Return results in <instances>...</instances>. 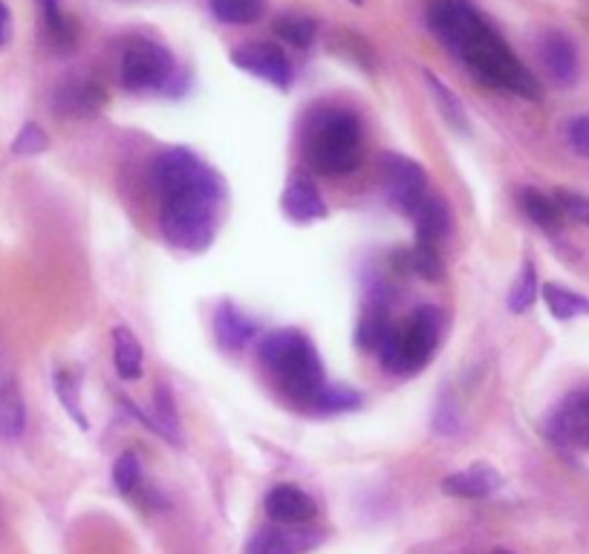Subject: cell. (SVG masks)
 <instances>
[{"instance_id":"obj_1","label":"cell","mask_w":589,"mask_h":554,"mask_svg":"<svg viewBox=\"0 0 589 554\" xmlns=\"http://www.w3.org/2000/svg\"><path fill=\"white\" fill-rule=\"evenodd\" d=\"M428 23L437 39L448 46V53L466 64L471 76L482 84L494 90L517 93L523 99L541 96L537 78L523 67L521 58L468 0H434L428 7Z\"/></svg>"},{"instance_id":"obj_2","label":"cell","mask_w":589,"mask_h":554,"mask_svg":"<svg viewBox=\"0 0 589 554\" xmlns=\"http://www.w3.org/2000/svg\"><path fill=\"white\" fill-rule=\"evenodd\" d=\"M222 183L208 167L206 174L192 185L162 197L160 228L165 243L183 254H203L215 243L217 222H220Z\"/></svg>"},{"instance_id":"obj_3","label":"cell","mask_w":589,"mask_h":554,"mask_svg":"<svg viewBox=\"0 0 589 554\" xmlns=\"http://www.w3.org/2000/svg\"><path fill=\"white\" fill-rule=\"evenodd\" d=\"M261 365L275 376L284 393L298 402H315V395L327 384L321 358L298 329H275L266 335L261 344Z\"/></svg>"},{"instance_id":"obj_4","label":"cell","mask_w":589,"mask_h":554,"mask_svg":"<svg viewBox=\"0 0 589 554\" xmlns=\"http://www.w3.org/2000/svg\"><path fill=\"white\" fill-rule=\"evenodd\" d=\"M306 162L321 176H345L361 162V122L356 113L329 107L315 116L304 142Z\"/></svg>"},{"instance_id":"obj_5","label":"cell","mask_w":589,"mask_h":554,"mask_svg":"<svg viewBox=\"0 0 589 554\" xmlns=\"http://www.w3.org/2000/svg\"><path fill=\"white\" fill-rule=\"evenodd\" d=\"M443 312L437 306H422L411 315L405 327H393L379 347L384 370L416 372L428 365L443 335Z\"/></svg>"},{"instance_id":"obj_6","label":"cell","mask_w":589,"mask_h":554,"mask_svg":"<svg viewBox=\"0 0 589 554\" xmlns=\"http://www.w3.org/2000/svg\"><path fill=\"white\" fill-rule=\"evenodd\" d=\"M176 78V64L162 44L151 39H133L122 55L124 90H171Z\"/></svg>"},{"instance_id":"obj_7","label":"cell","mask_w":589,"mask_h":554,"mask_svg":"<svg viewBox=\"0 0 589 554\" xmlns=\"http://www.w3.org/2000/svg\"><path fill=\"white\" fill-rule=\"evenodd\" d=\"M382 180L384 191L393 206L407 217H414L416 208L428 197V174L411 156L402 153H384L382 156Z\"/></svg>"},{"instance_id":"obj_8","label":"cell","mask_w":589,"mask_h":554,"mask_svg":"<svg viewBox=\"0 0 589 554\" xmlns=\"http://www.w3.org/2000/svg\"><path fill=\"white\" fill-rule=\"evenodd\" d=\"M546 431L564 448L589 450V388L569 393L552 411Z\"/></svg>"},{"instance_id":"obj_9","label":"cell","mask_w":589,"mask_h":554,"mask_svg":"<svg viewBox=\"0 0 589 554\" xmlns=\"http://www.w3.org/2000/svg\"><path fill=\"white\" fill-rule=\"evenodd\" d=\"M208 165L188 148H168L160 153L151 165V183L160 197H168L174 191L192 185L194 180L206 174Z\"/></svg>"},{"instance_id":"obj_10","label":"cell","mask_w":589,"mask_h":554,"mask_svg":"<svg viewBox=\"0 0 589 554\" xmlns=\"http://www.w3.org/2000/svg\"><path fill=\"white\" fill-rule=\"evenodd\" d=\"M231 64L240 67L249 76H258L263 82L275 84L286 90L292 84V64L281 46L272 44H243L231 53Z\"/></svg>"},{"instance_id":"obj_11","label":"cell","mask_w":589,"mask_h":554,"mask_svg":"<svg viewBox=\"0 0 589 554\" xmlns=\"http://www.w3.org/2000/svg\"><path fill=\"white\" fill-rule=\"evenodd\" d=\"M281 206H284L286 217L295 222H313L327 217V206H324L318 185L313 183L309 174L292 176L290 185L284 188V197H281Z\"/></svg>"},{"instance_id":"obj_12","label":"cell","mask_w":589,"mask_h":554,"mask_svg":"<svg viewBox=\"0 0 589 554\" xmlns=\"http://www.w3.org/2000/svg\"><path fill=\"white\" fill-rule=\"evenodd\" d=\"M318 532L309 529H261L246 543V554H306L318 543Z\"/></svg>"},{"instance_id":"obj_13","label":"cell","mask_w":589,"mask_h":554,"mask_svg":"<svg viewBox=\"0 0 589 554\" xmlns=\"http://www.w3.org/2000/svg\"><path fill=\"white\" fill-rule=\"evenodd\" d=\"M318 511L315 500L295 486H277L266 497V514L281 525H304Z\"/></svg>"},{"instance_id":"obj_14","label":"cell","mask_w":589,"mask_h":554,"mask_svg":"<svg viewBox=\"0 0 589 554\" xmlns=\"http://www.w3.org/2000/svg\"><path fill=\"white\" fill-rule=\"evenodd\" d=\"M541 62H544L546 73L552 76V82L560 84V87H569L578 78V53H575V44L560 35V32H546L541 39Z\"/></svg>"},{"instance_id":"obj_15","label":"cell","mask_w":589,"mask_h":554,"mask_svg":"<svg viewBox=\"0 0 589 554\" xmlns=\"http://www.w3.org/2000/svg\"><path fill=\"white\" fill-rule=\"evenodd\" d=\"M500 486H503V477L489 465H471L466 471L443 479V491L448 497H462V500H482L498 491Z\"/></svg>"},{"instance_id":"obj_16","label":"cell","mask_w":589,"mask_h":554,"mask_svg":"<svg viewBox=\"0 0 589 554\" xmlns=\"http://www.w3.org/2000/svg\"><path fill=\"white\" fill-rule=\"evenodd\" d=\"M215 335L226 349H243L258 335V324L238 304L226 301L215 312Z\"/></svg>"},{"instance_id":"obj_17","label":"cell","mask_w":589,"mask_h":554,"mask_svg":"<svg viewBox=\"0 0 589 554\" xmlns=\"http://www.w3.org/2000/svg\"><path fill=\"white\" fill-rule=\"evenodd\" d=\"M26 431V408L15 381L0 384V442H18Z\"/></svg>"},{"instance_id":"obj_18","label":"cell","mask_w":589,"mask_h":554,"mask_svg":"<svg viewBox=\"0 0 589 554\" xmlns=\"http://www.w3.org/2000/svg\"><path fill=\"white\" fill-rule=\"evenodd\" d=\"M113 365L119 379L133 381L142 376V365H145V352H142V344H139L137 335L128 327L113 329Z\"/></svg>"},{"instance_id":"obj_19","label":"cell","mask_w":589,"mask_h":554,"mask_svg":"<svg viewBox=\"0 0 589 554\" xmlns=\"http://www.w3.org/2000/svg\"><path fill=\"white\" fill-rule=\"evenodd\" d=\"M414 220H416V235H419V243L434 246V249H437L439 240L448 235V226H451V217H448L445 203L434 197H425V203H422V206L414 211Z\"/></svg>"},{"instance_id":"obj_20","label":"cell","mask_w":589,"mask_h":554,"mask_svg":"<svg viewBox=\"0 0 589 554\" xmlns=\"http://www.w3.org/2000/svg\"><path fill=\"white\" fill-rule=\"evenodd\" d=\"M391 329H393V324H391V318H388L384 304L370 301V304L364 306V312H361L359 329H356V344H359L361 349H368V352H379V347H382Z\"/></svg>"},{"instance_id":"obj_21","label":"cell","mask_w":589,"mask_h":554,"mask_svg":"<svg viewBox=\"0 0 589 554\" xmlns=\"http://www.w3.org/2000/svg\"><path fill=\"white\" fill-rule=\"evenodd\" d=\"M544 304L552 312V318L572 321L589 315V297L578 295L572 289L560 286V283H546L544 286Z\"/></svg>"},{"instance_id":"obj_22","label":"cell","mask_w":589,"mask_h":554,"mask_svg":"<svg viewBox=\"0 0 589 554\" xmlns=\"http://www.w3.org/2000/svg\"><path fill=\"white\" fill-rule=\"evenodd\" d=\"M521 206L523 211L528 214V220L537 222V226L546 228V231H555V228L560 226V220H564V211H560V206L555 203V197H546V194H541V191L535 188L521 191Z\"/></svg>"},{"instance_id":"obj_23","label":"cell","mask_w":589,"mask_h":554,"mask_svg":"<svg viewBox=\"0 0 589 554\" xmlns=\"http://www.w3.org/2000/svg\"><path fill=\"white\" fill-rule=\"evenodd\" d=\"M217 21L231 23V26H246L263 15L266 0H208Z\"/></svg>"},{"instance_id":"obj_24","label":"cell","mask_w":589,"mask_h":554,"mask_svg":"<svg viewBox=\"0 0 589 554\" xmlns=\"http://www.w3.org/2000/svg\"><path fill=\"white\" fill-rule=\"evenodd\" d=\"M315 408L327 413H347V411H359L361 408V395L359 390L347 388V384H324L321 393L315 395Z\"/></svg>"},{"instance_id":"obj_25","label":"cell","mask_w":589,"mask_h":554,"mask_svg":"<svg viewBox=\"0 0 589 554\" xmlns=\"http://www.w3.org/2000/svg\"><path fill=\"white\" fill-rule=\"evenodd\" d=\"M537 301V272H535V263H523L521 274H517V281H514L512 292H509V309L514 312V315H523V312H528L532 306H535Z\"/></svg>"},{"instance_id":"obj_26","label":"cell","mask_w":589,"mask_h":554,"mask_svg":"<svg viewBox=\"0 0 589 554\" xmlns=\"http://www.w3.org/2000/svg\"><path fill=\"white\" fill-rule=\"evenodd\" d=\"M55 393H58V402L64 404V411L69 413V419L76 422L81 431L90 427L85 416V408H81V395H78V381L69 376V372H55Z\"/></svg>"},{"instance_id":"obj_27","label":"cell","mask_w":589,"mask_h":554,"mask_svg":"<svg viewBox=\"0 0 589 554\" xmlns=\"http://www.w3.org/2000/svg\"><path fill=\"white\" fill-rule=\"evenodd\" d=\"M275 32L286 41V44L309 46V44H313V39H315V21H313V18L292 15V12H290V15L277 18Z\"/></svg>"},{"instance_id":"obj_28","label":"cell","mask_w":589,"mask_h":554,"mask_svg":"<svg viewBox=\"0 0 589 554\" xmlns=\"http://www.w3.org/2000/svg\"><path fill=\"white\" fill-rule=\"evenodd\" d=\"M425 78H428L430 84V93H434V99L439 101V110H443V116L448 119V124L457 130H468V122H466V110H462V105L457 101V96H454L448 87H445L443 82H439L437 76H430V73H425Z\"/></svg>"},{"instance_id":"obj_29","label":"cell","mask_w":589,"mask_h":554,"mask_svg":"<svg viewBox=\"0 0 589 554\" xmlns=\"http://www.w3.org/2000/svg\"><path fill=\"white\" fill-rule=\"evenodd\" d=\"M139 479H142V465H139V456L128 450V454H122L119 459H116L113 482L122 493H131L139 488Z\"/></svg>"},{"instance_id":"obj_30","label":"cell","mask_w":589,"mask_h":554,"mask_svg":"<svg viewBox=\"0 0 589 554\" xmlns=\"http://www.w3.org/2000/svg\"><path fill=\"white\" fill-rule=\"evenodd\" d=\"M62 99H64V110H67V113H76V116L92 113V110L101 105L99 90H96V87H90V84H81V87L64 90Z\"/></svg>"},{"instance_id":"obj_31","label":"cell","mask_w":589,"mask_h":554,"mask_svg":"<svg viewBox=\"0 0 589 554\" xmlns=\"http://www.w3.org/2000/svg\"><path fill=\"white\" fill-rule=\"evenodd\" d=\"M46 148H50V139H46L44 128H39L35 122L23 124L15 142H12V151H15L18 156H39Z\"/></svg>"},{"instance_id":"obj_32","label":"cell","mask_w":589,"mask_h":554,"mask_svg":"<svg viewBox=\"0 0 589 554\" xmlns=\"http://www.w3.org/2000/svg\"><path fill=\"white\" fill-rule=\"evenodd\" d=\"M555 203L560 206L564 217H572L575 222L589 226V197L575 194V191H558V194H555Z\"/></svg>"},{"instance_id":"obj_33","label":"cell","mask_w":589,"mask_h":554,"mask_svg":"<svg viewBox=\"0 0 589 554\" xmlns=\"http://www.w3.org/2000/svg\"><path fill=\"white\" fill-rule=\"evenodd\" d=\"M567 139L578 156H589V113L575 116L572 122L567 124Z\"/></svg>"},{"instance_id":"obj_34","label":"cell","mask_w":589,"mask_h":554,"mask_svg":"<svg viewBox=\"0 0 589 554\" xmlns=\"http://www.w3.org/2000/svg\"><path fill=\"white\" fill-rule=\"evenodd\" d=\"M459 427V413L457 404H451V399H443L439 408L434 411V431L439 433H454Z\"/></svg>"},{"instance_id":"obj_35","label":"cell","mask_w":589,"mask_h":554,"mask_svg":"<svg viewBox=\"0 0 589 554\" xmlns=\"http://www.w3.org/2000/svg\"><path fill=\"white\" fill-rule=\"evenodd\" d=\"M41 7H44V15H46V21H50V26H53V30H58V26H62V15H58V0H41Z\"/></svg>"},{"instance_id":"obj_36","label":"cell","mask_w":589,"mask_h":554,"mask_svg":"<svg viewBox=\"0 0 589 554\" xmlns=\"http://www.w3.org/2000/svg\"><path fill=\"white\" fill-rule=\"evenodd\" d=\"M7 39H9V12H7V7L0 3V44H3Z\"/></svg>"},{"instance_id":"obj_37","label":"cell","mask_w":589,"mask_h":554,"mask_svg":"<svg viewBox=\"0 0 589 554\" xmlns=\"http://www.w3.org/2000/svg\"><path fill=\"white\" fill-rule=\"evenodd\" d=\"M350 3H356V7H361V3H364V0H350Z\"/></svg>"},{"instance_id":"obj_38","label":"cell","mask_w":589,"mask_h":554,"mask_svg":"<svg viewBox=\"0 0 589 554\" xmlns=\"http://www.w3.org/2000/svg\"><path fill=\"white\" fill-rule=\"evenodd\" d=\"M498 554H509V552H498Z\"/></svg>"}]
</instances>
